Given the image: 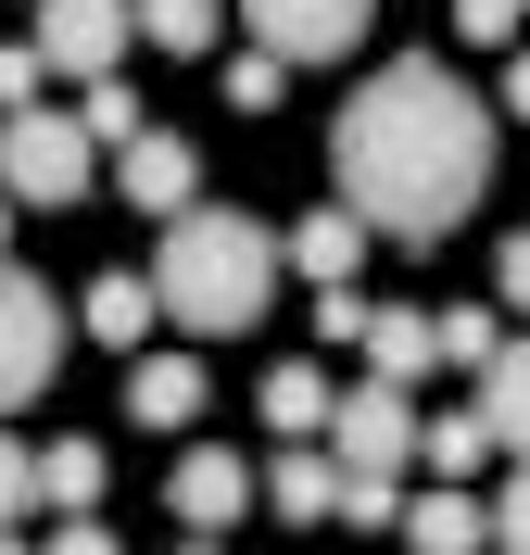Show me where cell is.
Returning <instances> with one entry per match:
<instances>
[{
	"instance_id": "obj_1",
	"label": "cell",
	"mask_w": 530,
	"mask_h": 555,
	"mask_svg": "<svg viewBox=\"0 0 530 555\" xmlns=\"http://www.w3.org/2000/svg\"><path fill=\"white\" fill-rule=\"evenodd\" d=\"M328 190L366 215V241L429 253L480 190H493V102H480L467 76H442L429 51L417 64H379L341 102V127H328Z\"/></svg>"
},
{
	"instance_id": "obj_2",
	"label": "cell",
	"mask_w": 530,
	"mask_h": 555,
	"mask_svg": "<svg viewBox=\"0 0 530 555\" xmlns=\"http://www.w3.org/2000/svg\"><path fill=\"white\" fill-rule=\"evenodd\" d=\"M279 266H290V241L266 228V215L203 203V215H177V228H165L152 291H165L177 328H253V315H266V291H279Z\"/></svg>"
},
{
	"instance_id": "obj_3",
	"label": "cell",
	"mask_w": 530,
	"mask_h": 555,
	"mask_svg": "<svg viewBox=\"0 0 530 555\" xmlns=\"http://www.w3.org/2000/svg\"><path fill=\"white\" fill-rule=\"evenodd\" d=\"M0 190L13 203H76L89 190V114H0Z\"/></svg>"
},
{
	"instance_id": "obj_4",
	"label": "cell",
	"mask_w": 530,
	"mask_h": 555,
	"mask_svg": "<svg viewBox=\"0 0 530 555\" xmlns=\"http://www.w3.org/2000/svg\"><path fill=\"white\" fill-rule=\"evenodd\" d=\"M328 454H341L353 480H404V467L429 454V416H417V391H391V379L341 391V416H328Z\"/></svg>"
},
{
	"instance_id": "obj_5",
	"label": "cell",
	"mask_w": 530,
	"mask_h": 555,
	"mask_svg": "<svg viewBox=\"0 0 530 555\" xmlns=\"http://www.w3.org/2000/svg\"><path fill=\"white\" fill-rule=\"evenodd\" d=\"M51 366H64V304H51L26 266H0V416L38 404V391H51Z\"/></svg>"
},
{
	"instance_id": "obj_6",
	"label": "cell",
	"mask_w": 530,
	"mask_h": 555,
	"mask_svg": "<svg viewBox=\"0 0 530 555\" xmlns=\"http://www.w3.org/2000/svg\"><path fill=\"white\" fill-rule=\"evenodd\" d=\"M253 51H279V64H341L353 38L379 26V0H241Z\"/></svg>"
},
{
	"instance_id": "obj_7",
	"label": "cell",
	"mask_w": 530,
	"mask_h": 555,
	"mask_svg": "<svg viewBox=\"0 0 530 555\" xmlns=\"http://www.w3.org/2000/svg\"><path fill=\"white\" fill-rule=\"evenodd\" d=\"M127 0H38V64L51 76H76V89H102L114 64H127Z\"/></svg>"
},
{
	"instance_id": "obj_8",
	"label": "cell",
	"mask_w": 530,
	"mask_h": 555,
	"mask_svg": "<svg viewBox=\"0 0 530 555\" xmlns=\"http://www.w3.org/2000/svg\"><path fill=\"white\" fill-rule=\"evenodd\" d=\"M253 492H266V480H253L241 454H228V442H203V454H177V480H165V505H177V530H190V543H215V530L241 518Z\"/></svg>"
},
{
	"instance_id": "obj_9",
	"label": "cell",
	"mask_w": 530,
	"mask_h": 555,
	"mask_svg": "<svg viewBox=\"0 0 530 555\" xmlns=\"http://www.w3.org/2000/svg\"><path fill=\"white\" fill-rule=\"evenodd\" d=\"M114 177H127V203L140 215H203V152H190V139L177 127H152V139H127V152H114Z\"/></svg>"
},
{
	"instance_id": "obj_10",
	"label": "cell",
	"mask_w": 530,
	"mask_h": 555,
	"mask_svg": "<svg viewBox=\"0 0 530 555\" xmlns=\"http://www.w3.org/2000/svg\"><path fill=\"white\" fill-rule=\"evenodd\" d=\"M391 543H417V555H480V543H493V505H467L455 480H429L417 505H404V530H391Z\"/></svg>"
},
{
	"instance_id": "obj_11",
	"label": "cell",
	"mask_w": 530,
	"mask_h": 555,
	"mask_svg": "<svg viewBox=\"0 0 530 555\" xmlns=\"http://www.w3.org/2000/svg\"><path fill=\"white\" fill-rule=\"evenodd\" d=\"M290 266L316 278V291H353V266H366V215H353V203H316L303 228H290Z\"/></svg>"
},
{
	"instance_id": "obj_12",
	"label": "cell",
	"mask_w": 530,
	"mask_h": 555,
	"mask_svg": "<svg viewBox=\"0 0 530 555\" xmlns=\"http://www.w3.org/2000/svg\"><path fill=\"white\" fill-rule=\"evenodd\" d=\"M266 505H279V518H341V454H328V442H279Z\"/></svg>"
},
{
	"instance_id": "obj_13",
	"label": "cell",
	"mask_w": 530,
	"mask_h": 555,
	"mask_svg": "<svg viewBox=\"0 0 530 555\" xmlns=\"http://www.w3.org/2000/svg\"><path fill=\"white\" fill-rule=\"evenodd\" d=\"M127 416H140V429H190V416H203V366H190V353H140V366H127Z\"/></svg>"
},
{
	"instance_id": "obj_14",
	"label": "cell",
	"mask_w": 530,
	"mask_h": 555,
	"mask_svg": "<svg viewBox=\"0 0 530 555\" xmlns=\"http://www.w3.org/2000/svg\"><path fill=\"white\" fill-rule=\"evenodd\" d=\"M328 416H341L328 366H266V429L279 442H328Z\"/></svg>"
},
{
	"instance_id": "obj_15",
	"label": "cell",
	"mask_w": 530,
	"mask_h": 555,
	"mask_svg": "<svg viewBox=\"0 0 530 555\" xmlns=\"http://www.w3.org/2000/svg\"><path fill=\"white\" fill-rule=\"evenodd\" d=\"M442 353V328H429L417 304H379V328H366V379H391V391H417V366Z\"/></svg>"
},
{
	"instance_id": "obj_16",
	"label": "cell",
	"mask_w": 530,
	"mask_h": 555,
	"mask_svg": "<svg viewBox=\"0 0 530 555\" xmlns=\"http://www.w3.org/2000/svg\"><path fill=\"white\" fill-rule=\"evenodd\" d=\"M480 416H493V442L530 467V341H505L493 366H480Z\"/></svg>"
},
{
	"instance_id": "obj_17",
	"label": "cell",
	"mask_w": 530,
	"mask_h": 555,
	"mask_svg": "<svg viewBox=\"0 0 530 555\" xmlns=\"http://www.w3.org/2000/svg\"><path fill=\"white\" fill-rule=\"evenodd\" d=\"M38 505L51 518H89L102 505V442H38Z\"/></svg>"
},
{
	"instance_id": "obj_18",
	"label": "cell",
	"mask_w": 530,
	"mask_h": 555,
	"mask_svg": "<svg viewBox=\"0 0 530 555\" xmlns=\"http://www.w3.org/2000/svg\"><path fill=\"white\" fill-rule=\"evenodd\" d=\"M152 315H165V291H152V278H127V266H114V278H89V328H102V341H114V353L140 341Z\"/></svg>"
},
{
	"instance_id": "obj_19",
	"label": "cell",
	"mask_w": 530,
	"mask_h": 555,
	"mask_svg": "<svg viewBox=\"0 0 530 555\" xmlns=\"http://www.w3.org/2000/svg\"><path fill=\"white\" fill-rule=\"evenodd\" d=\"M480 454H505V442H493V416L455 404V416H429V454H417V467H429V480H467Z\"/></svg>"
},
{
	"instance_id": "obj_20",
	"label": "cell",
	"mask_w": 530,
	"mask_h": 555,
	"mask_svg": "<svg viewBox=\"0 0 530 555\" xmlns=\"http://www.w3.org/2000/svg\"><path fill=\"white\" fill-rule=\"evenodd\" d=\"M127 13L152 51H215V26H228V0H127Z\"/></svg>"
},
{
	"instance_id": "obj_21",
	"label": "cell",
	"mask_w": 530,
	"mask_h": 555,
	"mask_svg": "<svg viewBox=\"0 0 530 555\" xmlns=\"http://www.w3.org/2000/svg\"><path fill=\"white\" fill-rule=\"evenodd\" d=\"M429 328H442V366H467V379H480V366L505 353V315H493V304H442Z\"/></svg>"
},
{
	"instance_id": "obj_22",
	"label": "cell",
	"mask_w": 530,
	"mask_h": 555,
	"mask_svg": "<svg viewBox=\"0 0 530 555\" xmlns=\"http://www.w3.org/2000/svg\"><path fill=\"white\" fill-rule=\"evenodd\" d=\"M279 89H290L279 51H228V114H279Z\"/></svg>"
},
{
	"instance_id": "obj_23",
	"label": "cell",
	"mask_w": 530,
	"mask_h": 555,
	"mask_svg": "<svg viewBox=\"0 0 530 555\" xmlns=\"http://www.w3.org/2000/svg\"><path fill=\"white\" fill-rule=\"evenodd\" d=\"M89 139H114V152H127V139H152V114L127 102V76H102V89H89Z\"/></svg>"
},
{
	"instance_id": "obj_24",
	"label": "cell",
	"mask_w": 530,
	"mask_h": 555,
	"mask_svg": "<svg viewBox=\"0 0 530 555\" xmlns=\"http://www.w3.org/2000/svg\"><path fill=\"white\" fill-rule=\"evenodd\" d=\"M518 13H530V0H455V38H467V51H505Z\"/></svg>"
},
{
	"instance_id": "obj_25",
	"label": "cell",
	"mask_w": 530,
	"mask_h": 555,
	"mask_svg": "<svg viewBox=\"0 0 530 555\" xmlns=\"http://www.w3.org/2000/svg\"><path fill=\"white\" fill-rule=\"evenodd\" d=\"M341 518H353V530H404V492H391V480H353V467H341Z\"/></svg>"
},
{
	"instance_id": "obj_26",
	"label": "cell",
	"mask_w": 530,
	"mask_h": 555,
	"mask_svg": "<svg viewBox=\"0 0 530 555\" xmlns=\"http://www.w3.org/2000/svg\"><path fill=\"white\" fill-rule=\"evenodd\" d=\"M26 505H38V454H26V442H13V429H0V530L26 518Z\"/></svg>"
},
{
	"instance_id": "obj_27",
	"label": "cell",
	"mask_w": 530,
	"mask_h": 555,
	"mask_svg": "<svg viewBox=\"0 0 530 555\" xmlns=\"http://www.w3.org/2000/svg\"><path fill=\"white\" fill-rule=\"evenodd\" d=\"M38 76H51V64H38V38H26V51L0 38V114H38Z\"/></svg>"
},
{
	"instance_id": "obj_28",
	"label": "cell",
	"mask_w": 530,
	"mask_h": 555,
	"mask_svg": "<svg viewBox=\"0 0 530 555\" xmlns=\"http://www.w3.org/2000/svg\"><path fill=\"white\" fill-rule=\"evenodd\" d=\"M493 543H505V555H530V467L505 480V505H493Z\"/></svg>"
},
{
	"instance_id": "obj_29",
	"label": "cell",
	"mask_w": 530,
	"mask_h": 555,
	"mask_svg": "<svg viewBox=\"0 0 530 555\" xmlns=\"http://www.w3.org/2000/svg\"><path fill=\"white\" fill-rule=\"evenodd\" d=\"M493 291H505V304H518V315H530V228H518V241H505V253H493Z\"/></svg>"
},
{
	"instance_id": "obj_30",
	"label": "cell",
	"mask_w": 530,
	"mask_h": 555,
	"mask_svg": "<svg viewBox=\"0 0 530 555\" xmlns=\"http://www.w3.org/2000/svg\"><path fill=\"white\" fill-rule=\"evenodd\" d=\"M38 555H114V530H89V518H64V530H51V543H38Z\"/></svg>"
},
{
	"instance_id": "obj_31",
	"label": "cell",
	"mask_w": 530,
	"mask_h": 555,
	"mask_svg": "<svg viewBox=\"0 0 530 555\" xmlns=\"http://www.w3.org/2000/svg\"><path fill=\"white\" fill-rule=\"evenodd\" d=\"M505 114H518V127H530V51H518V64H505Z\"/></svg>"
},
{
	"instance_id": "obj_32",
	"label": "cell",
	"mask_w": 530,
	"mask_h": 555,
	"mask_svg": "<svg viewBox=\"0 0 530 555\" xmlns=\"http://www.w3.org/2000/svg\"><path fill=\"white\" fill-rule=\"evenodd\" d=\"M0 266H13V190H0Z\"/></svg>"
},
{
	"instance_id": "obj_33",
	"label": "cell",
	"mask_w": 530,
	"mask_h": 555,
	"mask_svg": "<svg viewBox=\"0 0 530 555\" xmlns=\"http://www.w3.org/2000/svg\"><path fill=\"white\" fill-rule=\"evenodd\" d=\"M0 555H26V530H0Z\"/></svg>"
},
{
	"instance_id": "obj_34",
	"label": "cell",
	"mask_w": 530,
	"mask_h": 555,
	"mask_svg": "<svg viewBox=\"0 0 530 555\" xmlns=\"http://www.w3.org/2000/svg\"><path fill=\"white\" fill-rule=\"evenodd\" d=\"M177 555H215V543H177Z\"/></svg>"
}]
</instances>
